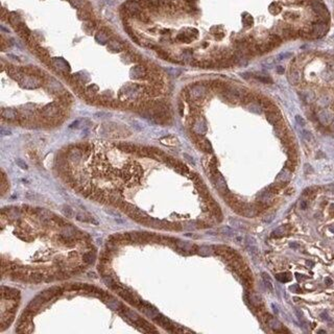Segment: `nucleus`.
<instances>
[{"mask_svg":"<svg viewBox=\"0 0 334 334\" xmlns=\"http://www.w3.org/2000/svg\"><path fill=\"white\" fill-rule=\"evenodd\" d=\"M312 7H313L314 12L316 13V14H319L322 18H329V12H328L327 7H326L322 2L314 1L313 3H312Z\"/></svg>","mask_w":334,"mask_h":334,"instance_id":"f257e3e1","label":"nucleus"},{"mask_svg":"<svg viewBox=\"0 0 334 334\" xmlns=\"http://www.w3.org/2000/svg\"><path fill=\"white\" fill-rule=\"evenodd\" d=\"M266 118H267L268 121L272 123V124L275 125V127L281 122V115L279 114V112L277 111V110L273 109V110H270V111H267Z\"/></svg>","mask_w":334,"mask_h":334,"instance_id":"f03ea898","label":"nucleus"},{"mask_svg":"<svg viewBox=\"0 0 334 334\" xmlns=\"http://www.w3.org/2000/svg\"><path fill=\"white\" fill-rule=\"evenodd\" d=\"M327 25L325 24V23L320 22V23H316L314 26H313V31H312V35L315 36V37H323L325 35L326 33H327Z\"/></svg>","mask_w":334,"mask_h":334,"instance_id":"7ed1b4c3","label":"nucleus"},{"mask_svg":"<svg viewBox=\"0 0 334 334\" xmlns=\"http://www.w3.org/2000/svg\"><path fill=\"white\" fill-rule=\"evenodd\" d=\"M46 275L41 272H30L29 273V282L33 283H41L42 281H45Z\"/></svg>","mask_w":334,"mask_h":334,"instance_id":"20e7f679","label":"nucleus"},{"mask_svg":"<svg viewBox=\"0 0 334 334\" xmlns=\"http://www.w3.org/2000/svg\"><path fill=\"white\" fill-rule=\"evenodd\" d=\"M246 246H248V249L250 250V253L251 254L256 255L258 253L256 240H255L253 237H251V236H248V237H246Z\"/></svg>","mask_w":334,"mask_h":334,"instance_id":"39448f33","label":"nucleus"},{"mask_svg":"<svg viewBox=\"0 0 334 334\" xmlns=\"http://www.w3.org/2000/svg\"><path fill=\"white\" fill-rule=\"evenodd\" d=\"M160 142L167 146H177L179 144V140L173 136H167L164 137V138H161L160 139Z\"/></svg>","mask_w":334,"mask_h":334,"instance_id":"423d86ee","label":"nucleus"},{"mask_svg":"<svg viewBox=\"0 0 334 334\" xmlns=\"http://www.w3.org/2000/svg\"><path fill=\"white\" fill-rule=\"evenodd\" d=\"M95 258H96L95 251L86 252V253H84V255H83V261L85 262L86 264L94 263V261H95Z\"/></svg>","mask_w":334,"mask_h":334,"instance_id":"0eeeda50","label":"nucleus"},{"mask_svg":"<svg viewBox=\"0 0 334 334\" xmlns=\"http://www.w3.org/2000/svg\"><path fill=\"white\" fill-rule=\"evenodd\" d=\"M230 223L231 226H233L236 229H239V230H246V228H248L246 222H243L240 219H236V218H230Z\"/></svg>","mask_w":334,"mask_h":334,"instance_id":"6e6552de","label":"nucleus"},{"mask_svg":"<svg viewBox=\"0 0 334 334\" xmlns=\"http://www.w3.org/2000/svg\"><path fill=\"white\" fill-rule=\"evenodd\" d=\"M268 325L270 326V328H273V330L276 331V332H281V329H282V324H281L279 320H277L276 319H273V317H269L267 320Z\"/></svg>","mask_w":334,"mask_h":334,"instance_id":"1a4fd4ad","label":"nucleus"},{"mask_svg":"<svg viewBox=\"0 0 334 334\" xmlns=\"http://www.w3.org/2000/svg\"><path fill=\"white\" fill-rule=\"evenodd\" d=\"M2 117L9 120H14L17 118V112L12 109H4L2 110Z\"/></svg>","mask_w":334,"mask_h":334,"instance_id":"9d476101","label":"nucleus"},{"mask_svg":"<svg viewBox=\"0 0 334 334\" xmlns=\"http://www.w3.org/2000/svg\"><path fill=\"white\" fill-rule=\"evenodd\" d=\"M108 301H109V300H108ZM107 305L112 310H116V311H117V310H118V311H120V310L122 309V307H123V305L120 303V302L114 300V298H111V301L107 302Z\"/></svg>","mask_w":334,"mask_h":334,"instance_id":"9b49d317","label":"nucleus"},{"mask_svg":"<svg viewBox=\"0 0 334 334\" xmlns=\"http://www.w3.org/2000/svg\"><path fill=\"white\" fill-rule=\"evenodd\" d=\"M262 278H263L264 286L266 287V289L268 291H270V293H273V283H272V280H270V277L267 275L266 273H262Z\"/></svg>","mask_w":334,"mask_h":334,"instance_id":"f8f14e48","label":"nucleus"},{"mask_svg":"<svg viewBox=\"0 0 334 334\" xmlns=\"http://www.w3.org/2000/svg\"><path fill=\"white\" fill-rule=\"evenodd\" d=\"M286 233H287V227L286 226H282V227H279L275 231H273L272 236L273 237H281V236L286 235Z\"/></svg>","mask_w":334,"mask_h":334,"instance_id":"ddd939ff","label":"nucleus"},{"mask_svg":"<svg viewBox=\"0 0 334 334\" xmlns=\"http://www.w3.org/2000/svg\"><path fill=\"white\" fill-rule=\"evenodd\" d=\"M118 148H119L120 151H124V152H134V151H136V146L133 145V144H130V143L119 144V145H118Z\"/></svg>","mask_w":334,"mask_h":334,"instance_id":"4468645a","label":"nucleus"},{"mask_svg":"<svg viewBox=\"0 0 334 334\" xmlns=\"http://www.w3.org/2000/svg\"><path fill=\"white\" fill-rule=\"evenodd\" d=\"M276 278H277V280L279 281V282H282V283L289 282V281L291 280V276H290V273H278V275L276 276Z\"/></svg>","mask_w":334,"mask_h":334,"instance_id":"2eb2a0df","label":"nucleus"},{"mask_svg":"<svg viewBox=\"0 0 334 334\" xmlns=\"http://www.w3.org/2000/svg\"><path fill=\"white\" fill-rule=\"evenodd\" d=\"M249 300H250V302H251L252 304L255 305V306H258V305H261L262 304L261 297H260L259 294H257V293L250 294V296H249Z\"/></svg>","mask_w":334,"mask_h":334,"instance_id":"dca6fc26","label":"nucleus"},{"mask_svg":"<svg viewBox=\"0 0 334 334\" xmlns=\"http://www.w3.org/2000/svg\"><path fill=\"white\" fill-rule=\"evenodd\" d=\"M198 252L199 255H202V256H209V255H211L214 251H213V249L210 248V246H202L201 248H198Z\"/></svg>","mask_w":334,"mask_h":334,"instance_id":"f3484780","label":"nucleus"},{"mask_svg":"<svg viewBox=\"0 0 334 334\" xmlns=\"http://www.w3.org/2000/svg\"><path fill=\"white\" fill-rule=\"evenodd\" d=\"M269 10H270V13H272V14L278 15L279 13L282 10V6H281L279 3H277V2H273V3H272L269 5Z\"/></svg>","mask_w":334,"mask_h":334,"instance_id":"a211bd4d","label":"nucleus"},{"mask_svg":"<svg viewBox=\"0 0 334 334\" xmlns=\"http://www.w3.org/2000/svg\"><path fill=\"white\" fill-rule=\"evenodd\" d=\"M62 213L66 217H68V218H70V217L73 216V210H72V208L69 207V206H67V205H64V206L62 207Z\"/></svg>","mask_w":334,"mask_h":334,"instance_id":"6ab92c4d","label":"nucleus"},{"mask_svg":"<svg viewBox=\"0 0 334 334\" xmlns=\"http://www.w3.org/2000/svg\"><path fill=\"white\" fill-rule=\"evenodd\" d=\"M219 232L227 236H235V231L230 227H222V229H219Z\"/></svg>","mask_w":334,"mask_h":334,"instance_id":"aec40b11","label":"nucleus"},{"mask_svg":"<svg viewBox=\"0 0 334 334\" xmlns=\"http://www.w3.org/2000/svg\"><path fill=\"white\" fill-rule=\"evenodd\" d=\"M281 42H282V40H281L280 37H278V36H276V35H273L272 37H270V41H269V43L272 44V45H273V47H276V46L280 45Z\"/></svg>","mask_w":334,"mask_h":334,"instance_id":"412c9836","label":"nucleus"},{"mask_svg":"<svg viewBox=\"0 0 334 334\" xmlns=\"http://www.w3.org/2000/svg\"><path fill=\"white\" fill-rule=\"evenodd\" d=\"M257 80H259L260 81H262V83H265V84H273V80L270 77H268V76H256Z\"/></svg>","mask_w":334,"mask_h":334,"instance_id":"4be33fe9","label":"nucleus"},{"mask_svg":"<svg viewBox=\"0 0 334 334\" xmlns=\"http://www.w3.org/2000/svg\"><path fill=\"white\" fill-rule=\"evenodd\" d=\"M16 163H17L18 166H19L20 168H22V169H27V168H28L27 164H26V163L23 161V160H21V159H17V160H16Z\"/></svg>","mask_w":334,"mask_h":334,"instance_id":"5701e85b","label":"nucleus"},{"mask_svg":"<svg viewBox=\"0 0 334 334\" xmlns=\"http://www.w3.org/2000/svg\"><path fill=\"white\" fill-rule=\"evenodd\" d=\"M289 289H290V290H294L296 293H301V289H300V287H299L298 285L290 286V287H289Z\"/></svg>","mask_w":334,"mask_h":334,"instance_id":"b1692460","label":"nucleus"},{"mask_svg":"<svg viewBox=\"0 0 334 334\" xmlns=\"http://www.w3.org/2000/svg\"><path fill=\"white\" fill-rule=\"evenodd\" d=\"M326 189H327L328 191H330V192L334 193V184H331V185L326 186Z\"/></svg>","mask_w":334,"mask_h":334,"instance_id":"393cba45","label":"nucleus"},{"mask_svg":"<svg viewBox=\"0 0 334 334\" xmlns=\"http://www.w3.org/2000/svg\"><path fill=\"white\" fill-rule=\"evenodd\" d=\"M296 119H297V122L300 123V124H301V125H304V124H305V121H304L303 119H302V117H301V116H297V117H296Z\"/></svg>","mask_w":334,"mask_h":334,"instance_id":"a878e982","label":"nucleus"},{"mask_svg":"<svg viewBox=\"0 0 334 334\" xmlns=\"http://www.w3.org/2000/svg\"><path fill=\"white\" fill-rule=\"evenodd\" d=\"M1 133H2V135H10V134H12V132H10V130L5 131V130H4V128H1Z\"/></svg>","mask_w":334,"mask_h":334,"instance_id":"bb28decb","label":"nucleus"},{"mask_svg":"<svg viewBox=\"0 0 334 334\" xmlns=\"http://www.w3.org/2000/svg\"><path fill=\"white\" fill-rule=\"evenodd\" d=\"M307 206H308V204H307V202H306V201H303V202H301V208H302V209H303V210L306 209Z\"/></svg>","mask_w":334,"mask_h":334,"instance_id":"cd10ccee","label":"nucleus"},{"mask_svg":"<svg viewBox=\"0 0 334 334\" xmlns=\"http://www.w3.org/2000/svg\"><path fill=\"white\" fill-rule=\"evenodd\" d=\"M325 283L327 284V285H331L333 282H332V280H331V278H326L325 279Z\"/></svg>","mask_w":334,"mask_h":334,"instance_id":"c85d7f7f","label":"nucleus"},{"mask_svg":"<svg viewBox=\"0 0 334 334\" xmlns=\"http://www.w3.org/2000/svg\"><path fill=\"white\" fill-rule=\"evenodd\" d=\"M330 213H331V215H334V204H332L330 206Z\"/></svg>","mask_w":334,"mask_h":334,"instance_id":"c756f323","label":"nucleus"},{"mask_svg":"<svg viewBox=\"0 0 334 334\" xmlns=\"http://www.w3.org/2000/svg\"><path fill=\"white\" fill-rule=\"evenodd\" d=\"M277 69H278V70H277V72H278V73H284V68H283V67H278Z\"/></svg>","mask_w":334,"mask_h":334,"instance_id":"7c9ffc66","label":"nucleus"},{"mask_svg":"<svg viewBox=\"0 0 334 334\" xmlns=\"http://www.w3.org/2000/svg\"><path fill=\"white\" fill-rule=\"evenodd\" d=\"M290 248H299L298 243H290Z\"/></svg>","mask_w":334,"mask_h":334,"instance_id":"2f4dec72","label":"nucleus"},{"mask_svg":"<svg viewBox=\"0 0 334 334\" xmlns=\"http://www.w3.org/2000/svg\"><path fill=\"white\" fill-rule=\"evenodd\" d=\"M89 277H93V278H95V273H89Z\"/></svg>","mask_w":334,"mask_h":334,"instance_id":"473e14b6","label":"nucleus"},{"mask_svg":"<svg viewBox=\"0 0 334 334\" xmlns=\"http://www.w3.org/2000/svg\"><path fill=\"white\" fill-rule=\"evenodd\" d=\"M330 231H331V232H333V233H334V227H331V228H330Z\"/></svg>","mask_w":334,"mask_h":334,"instance_id":"72a5a7b5","label":"nucleus"},{"mask_svg":"<svg viewBox=\"0 0 334 334\" xmlns=\"http://www.w3.org/2000/svg\"><path fill=\"white\" fill-rule=\"evenodd\" d=\"M307 263H308L309 265H313V263H312V262H309V261H307Z\"/></svg>","mask_w":334,"mask_h":334,"instance_id":"f704fd0d","label":"nucleus"}]
</instances>
